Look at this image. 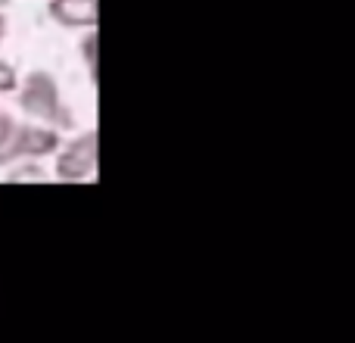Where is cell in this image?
I'll return each mask as SVG.
<instances>
[{
	"instance_id": "1",
	"label": "cell",
	"mask_w": 355,
	"mask_h": 343,
	"mask_svg": "<svg viewBox=\"0 0 355 343\" xmlns=\"http://www.w3.org/2000/svg\"><path fill=\"white\" fill-rule=\"evenodd\" d=\"M19 103L22 110H28L31 116L47 119L56 128H72V112L60 103V91H56V81L47 72H31L25 81L22 94H19Z\"/></svg>"
},
{
	"instance_id": "2",
	"label": "cell",
	"mask_w": 355,
	"mask_h": 343,
	"mask_svg": "<svg viewBox=\"0 0 355 343\" xmlns=\"http://www.w3.org/2000/svg\"><path fill=\"white\" fill-rule=\"evenodd\" d=\"M97 169V131H85L56 156V178L62 181H85Z\"/></svg>"
},
{
	"instance_id": "3",
	"label": "cell",
	"mask_w": 355,
	"mask_h": 343,
	"mask_svg": "<svg viewBox=\"0 0 355 343\" xmlns=\"http://www.w3.org/2000/svg\"><path fill=\"white\" fill-rule=\"evenodd\" d=\"M60 147V135L56 128H41V125H25V128H16L12 137L0 147V166L10 160H19V156H50Z\"/></svg>"
},
{
	"instance_id": "4",
	"label": "cell",
	"mask_w": 355,
	"mask_h": 343,
	"mask_svg": "<svg viewBox=\"0 0 355 343\" xmlns=\"http://www.w3.org/2000/svg\"><path fill=\"white\" fill-rule=\"evenodd\" d=\"M50 16L66 28H94L97 25V0H50Z\"/></svg>"
},
{
	"instance_id": "5",
	"label": "cell",
	"mask_w": 355,
	"mask_h": 343,
	"mask_svg": "<svg viewBox=\"0 0 355 343\" xmlns=\"http://www.w3.org/2000/svg\"><path fill=\"white\" fill-rule=\"evenodd\" d=\"M16 85H19V78H16V69H12L10 62H3V60H0V94H10V91H16Z\"/></svg>"
},
{
	"instance_id": "6",
	"label": "cell",
	"mask_w": 355,
	"mask_h": 343,
	"mask_svg": "<svg viewBox=\"0 0 355 343\" xmlns=\"http://www.w3.org/2000/svg\"><path fill=\"white\" fill-rule=\"evenodd\" d=\"M12 131H16V122H12L10 116H0V147L12 137Z\"/></svg>"
},
{
	"instance_id": "7",
	"label": "cell",
	"mask_w": 355,
	"mask_h": 343,
	"mask_svg": "<svg viewBox=\"0 0 355 343\" xmlns=\"http://www.w3.org/2000/svg\"><path fill=\"white\" fill-rule=\"evenodd\" d=\"M94 50H97V35H87L85 37V56H87V66H97V62H94Z\"/></svg>"
},
{
	"instance_id": "8",
	"label": "cell",
	"mask_w": 355,
	"mask_h": 343,
	"mask_svg": "<svg viewBox=\"0 0 355 343\" xmlns=\"http://www.w3.org/2000/svg\"><path fill=\"white\" fill-rule=\"evenodd\" d=\"M6 35V22H3V16H0V37Z\"/></svg>"
},
{
	"instance_id": "9",
	"label": "cell",
	"mask_w": 355,
	"mask_h": 343,
	"mask_svg": "<svg viewBox=\"0 0 355 343\" xmlns=\"http://www.w3.org/2000/svg\"><path fill=\"white\" fill-rule=\"evenodd\" d=\"M6 3H10V0H0V6H6Z\"/></svg>"
}]
</instances>
